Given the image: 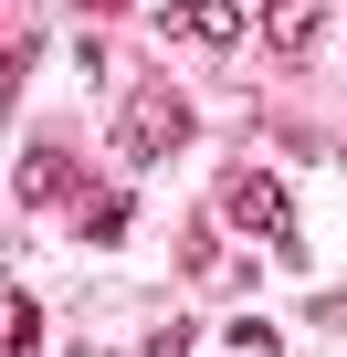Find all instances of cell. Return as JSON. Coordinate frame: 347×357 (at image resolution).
Masks as SVG:
<instances>
[{
	"instance_id": "6da1fadb",
	"label": "cell",
	"mask_w": 347,
	"mask_h": 357,
	"mask_svg": "<svg viewBox=\"0 0 347 357\" xmlns=\"http://www.w3.org/2000/svg\"><path fill=\"white\" fill-rule=\"evenodd\" d=\"M179 137H190V105L168 95V84H137V95H126V116H116V147H126L137 168L179 158Z\"/></svg>"
},
{
	"instance_id": "277c9868",
	"label": "cell",
	"mask_w": 347,
	"mask_h": 357,
	"mask_svg": "<svg viewBox=\"0 0 347 357\" xmlns=\"http://www.w3.org/2000/svg\"><path fill=\"white\" fill-rule=\"evenodd\" d=\"M22 200L43 211V200H95V190L74 178V158H64V147H32V158H22Z\"/></svg>"
},
{
	"instance_id": "3957f363",
	"label": "cell",
	"mask_w": 347,
	"mask_h": 357,
	"mask_svg": "<svg viewBox=\"0 0 347 357\" xmlns=\"http://www.w3.org/2000/svg\"><path fill=\"white\" fill-rule=\"evenodd\" d=\"M326 11H337V0H263V32H274V53H284V63H295V53H316Z\"/></svg>"
},
{
	"instance_id": "52a82bcc",
	"label": "cell",
	"mask_w": 347,
	"mask_h": 357,
	"mask_svg": "<svg viewBox=\"0 0 347 357\" xmlns=\"http://www.w3.org/2000/svg\"><path fill=\"white\" fill-rule=\"evenodd\" d=\"M11 357H43V305L11 294Z\"/></svg>"
},
{
	"instance_id": "ba28073f",
	"label": "cell",
	"mask_w": 347,
	"mask_h": 357,
	"mask_svg": "<svg viewBox=\"0 0 347 357\" xmlns=\"http://www.w3.org/2000/svg\"><path fill=\"white\" fill-rule=\"evenodd\" d=\"M84 11H126V0H84Z\"/></svg>"
},
{
	"instance_id": "8992f818",
	"label": "cell",
	"mask_w": 347,
	"mask_h": 357,
	"mask_svg": "<svg viewBox=\"0 0 347 357\" xmlns=\"http://www.w3.org/2000/svg\"><path fill=\"white\" fill-rule=\"evenodd\" d=\"M126 221H137L126 190H95V200H84V242H126Z\"/></svg>"
},
{
	"instance_id": "7a4b0ae2",
	"label": "cell",
	"mask_w": 347,
	"mask_h": 357,
	"mask_svg": "<svg viewBox=\"0 0 347 357\" xmlns=\"http://www.w3.org/2000/svg\"><path fill=\"white\" fill-rule=\"evenodd\" d=\"M221 211H232L253 242H274V252H305V242H295V200H284V178H274V168H242L232 190H221Z\"/></svg>"
},
{
	"instance_id": "5b68a950",
	"label": "cell",
	"mask_w": 347,
	"mask_h": 357,
	"mask_svg": "<svg viewBox=\"0 0 347 357\" xmlns=\"http://www.w3.org/2000/svg\"><path fill=\"white\" fill-rule=\"evenodd\" d=\"M168 32H179V43H232V32H253V22L232 11V0H168Z\"/></svg>"
}]
</instances>
